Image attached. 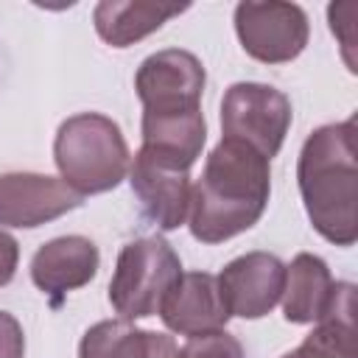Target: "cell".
<instances>
[{"label":"cell","instance_id":"1","mask_svg":"<svg viewBox=\"0 0 358 358\" xmlns=\"http://www.w3.org/2000/svg\"><path fill=\"white\" fill-rule=\"evenodd\" d=\"M204 81V64L182 48H165L140 62L134 73V90L143 103L140 151L179 171L193 168L207 140L201 115Z\"/></svg>","mask_w":358,"mask_h":358},{"label":"cell","instance_id":"2","mask_svg":"<svg viewBox=\"0 0 358 358\" xmlns=\"http://www.w3.org/2000/svg\"><path fill=\"white\" fill-rule=\"evenodd\" d=\"M268 159L241 140L221 137L190 190V235L201 243H224L252 229L268 204Z\"/></svg>","mask_w":358,"mask_h":358},{"label":"cell","instance_id":"3","mask_svg":"<svg viewBox=\"0 0 358 358\" xmlns=\"http://www.w3.org/2000/svg\"><path fill=\"white\" fill-rule=\"evenodd\" d=\"M296 185L313 229L336 246H352L358 241L355 117L308 134L296 159Z\"/></svg>","mask_w":358,"mask_h":358},{"label":"cell","instance_id":"4","mask_svg":"<svg viewBox=\"0 0 358 358\" xmlns=\"http://www.w3.org/2000/svg\"><path fill=\"white\" fill-rule=\"evenodd\" d=\"M129 145L120 126L101 112L67 117L53 140V162L78 196L115 190L129 173Z\"/></svg>","mask_w":358,"mask_h":358},{"label":"cell","instance_id":"5","mask_svg":"<svg viewBox=\"0 0 358 358\" xmlns=\"http://www.w3.org/2000/svg\"><path fill=\"white\" fill-rule=\"evenodd\" d=\"M179 277L182 260L165 238L148 235L129 241L120 249L115 274L109 280V302L126 322L154 316Z\"/></svg>","mask_w":358,"mask_h":358},{"label":"cell","instance_id":"6","mask_svg":"<svg viewBox=\"0 0 358 358\" xmlns=\"http://www.w3.org/2000/svg\"><path fill=\"white\" fill-rule=\"evenodd\" d=\"M291 117L294 112L285 92L257 81H238L221 101V137L241 140L271 162L285 143Z\"/></svg>","mask_w":358,"mask_h":358},{"label":"cell","instance_id":"7","mask_svg":"<svg viewBox=\"0 0 358 358\" xmlns=\"http://www.w3.org/2000/svg\"><path fill=\"white\" fill-rule=\"evenodd\" d=\"M235 34L241 48L263 64L294 62L310 36L308 14L296 3H238L235 6Z\"/></svg>","mask_w":358,"mask_h":358},{"label":"cell","instance_id":"8","mask_svg":"<svg viewBox=\"0 0 358 358\" xmlns=\"http://www.w3.org/2000/svg\"><path fill=\"white\" fill-rule=\"evenodd\" d=\"M81 204H84V196L67 187L62 176L31 173V171L0 173V224L3 227L34 229Z\"/></svg>","mask_w":358,"mask_h":358},{"label":"cell","instance_id":"9","mask_svg":"<svg viewBox=\"0 0 358 358\" xmlns=\"http://www.w3.org/2000/svg\"><path fill=\"white\" fill-rule=\"evenodd\" d=\"M215 282L229 316L263 319L282 296L285 266L271 252H246L229 260Z\"/></svg>","mask_w":358,"mask_h":358},{"label":"cell","instance_id":"10","mask_svg":"<svg viewBox=\"0 0 358 358\" xmlns=\"http://www.w3.org/2000/svg\"><path fill=\"white\" fill-rule=\"evenodd\" d=\"M129 185L140 204V215L162 229L173 232L187 221L190 213V171H179L168 162L148 157L145 151L134 154L129 165Z\"/></svg>","mask_w":358,"mask_h":358},{"label":"cell","instance_id":"11","mask_svg":"<svg viewBox=\"0 0 358 358\" xmlns=\"http://www.w3.org/2000/svg\"><path fill=\"white\" fill-rule=\"evenodd\" d=\"M159 319L171 333L196 338L204 333L224 330L232 316L224 308L215 274L182 271V277L173 282V288L159 305Z\"/></svg>","mask_w":358,"mask_h":358},{"label":"cell","instance_id":"12","mask_svg":"<svg viewBox=\"0 0 358 358\" xmlns=\"http://www.w3.org/2000/svg\"><path fill=\"white\" fill-rule=\"evenodd\" d=\"M101 266L98 246L84 235H62L36 249L31 257V280L34 285L53 299L62 302L70 291L87 285Z\"/></svg>","mask_w":358,"mask_h":358},{"label":"cell","instance_id":"13","mask_svg":"<svg viewBox=\"0 0 358 358\" xmlns=\"http://www.w3.org/2000/svg\"><path fill=\"white\" fill-rule=\"evenodd\" d=\"M336 296V282L327 263L319 255L299 252L285 266L282 316L291 324H316Z\"/></svg>","mask_w":358,"mask_h":358},{"label":"cell","instance_id":"14","mask_svg":"<svg viewBox=\"0 0 358 358\" xmlns=\"http://www.w3.org/2000/svg\"><path fill=\"white\" fill-rule=\"evenodd\" d=\"M187 3H148V0H101L92 11L98 36L112 48H129L159 31L171 17L187 11Z\"/></svg>","mask_w":358,"mask_h":358},{"label":"cell","instance_id":"15","mask_svg":"<svg viewBox=\"0 0 358 358\" xmlns=\"http://www.w3.org/2000/svg\"><path fill=\"white\" fill-rule=\"evenodd\" d=\"M78 358H179L168 333L140 330L126 319H103L78 341Z\"/></svg>","mask_w":358,"mask_h":358},{"label":"cell","instance_id":"16","mask_svg":"<svg viewBox=\"0 0 358 358\" xmlns=\"http://www.w3.org/2000/svg\"><path fill=\"white\" fill-rule=\"evenodd\" d=\"M282 358H358L355 344V285L336 282L327 313L313 324L305 341Z\"/></svg>","mask_w":358,"mask_h":358},{"label":"cell","instance_id":"17","mask_svg":"<svg viewBox=\"0 0 358 358\" xmlns=\"http://www.w3.org/2000/svg\"><path fill=\"white\" fill-rule=\"evenodd\" d=\"M179 358H246V355L235 336H229L227 330H215L190 338L179 350Z\"/></svg>","mask_w":358,"mask_h":358},{"label":"cell","instance_id":"18","mask_svg":"<svg viewBox=\"0 0 358 358\" xmlns=\"http://www.w3.org/2000/svg\"><path fill=\"white\" fill-rule=\"evenodd\" d=\"M358 11V6L355 3H333V6H327V20H330V31L333 34H338V39H341V48H344V59H347V64H350V70L355 73V64H352V59H350V48L355 45V39L347 34V28H352V14Z\"/></svg>","mask_w":358,"mask_h":358},{"label":"cell","instance_id":"19","mask_svg":"<svg viewBox=\"0 0 358 358\" xmlns=\"http://www.w3.org/2000/svg\"><path fill=\"white\" fill-rule=\"evenodd\" d=\"M25 355V336H22V324L0 310V358H22Z\"/></svg>","mask_w":358,"mask_h":358},{"label":"cell","instance_id":"20","mask_svg":"<svg viewBox=\"0 0 358 358\" xmlns=\"http://www.w3.org/2000/svg\"><path fill=\"white\" fill-rule=\"evenodd\" d=\"M17 263H20V243L11 232L0 229V288L14 280Z\"/></svg>","mask_w":358,"mask_h":358}]
</instances>
